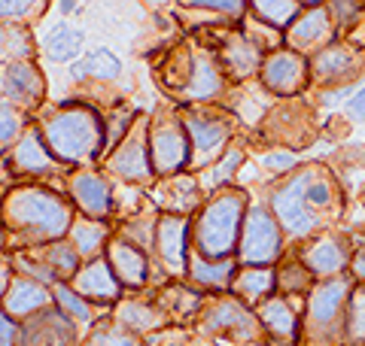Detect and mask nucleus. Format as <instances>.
<instances>
[{"label":"nucleus","instance_id":"nucleus-28","mask_svg":"<svg viewBox=\"0 0 365 346\" xmlns=\"http://www.w3.org/2000/svg\"><path fill=\"white\" fill-rule=\"evenodd\" d=\"M122 70V64H119V58L107 52V49H95V52H88L83 61H79L73 67V76L76 79H83V76H101V79H116Z\"/></svg>","mask_w":365,"mask_h":346},{"label":"nucleus","instance_id":"nucleus-18","mask_svg":"<svg viewBox=\"0 0 365 346\" xmlns=\"http://www.w3.org/2000/svg\"><path fill=\"white\" fill-rule=\"evenodd\" d=\"M76 292L86 298H95V301H113L119 295V283L116 276L110 273V264L104 258L86 264V271H79L76 276Z\"/></svg>","mask_w":365,"mask_h":346},{"label":"nucleus","instance_id":"nucleus-8","mask_svg":"<svg viewBox=\"0 0 365 346\" xmlns=\"http://www.w3.org/2000/svg\"><path fill=\"white\" fill-rule=\"evenodd\" d=\"M287 43L292 52H323L326 46L335 43V21L326 6H311L287 28Z\"/></svg>","mask_w":365,"mask_h":346},{"label":"nucleus","instance_id":"nucleus-29","mask_svg":"<svg viewBox=\"0 0 365 346\" xmlns=\"http://www.w3.org/2000/svg\"><path fill=\"white\" fill-rule=\"evenodd\" d=\"M79 49H83V31H76L71 25H61L52 28V33L46 37V52L55 61H67V58H73Z\"/></svg>","mask_w":365,"mask_h":346},{"label":"nucleus","instance_id":"nucleus-13","mask_svg":"<svg viewBox=\"0 0 365 346\" xmlns=\"http://www.w3.org/2000/svg\"><path fill=\"white\" fill-rule=\"evenodd\" d=\"M259 328L256 313H250L244 304L237 301H220L204 313V331H235L237 337L250 340Z\"/></svg>","mask_w":365,"mask_h":346},{"label":"nucleus","instance_id":"nucleus-40","mask_svg":"<svg viewBox=\"0 0 365 346\" xmlns=\"http://www.w3.org/2000/svg\"><path fill=\"white\" fill-rule=\"evenodd\" d=\"M88 346H137V340L125 331H98Z\"/></svg>","mask_w":365,"mask_h":346},{"label":"nucleus","instance_id":"nucleus-7","mask_svg":"<svg viewBox=\"0 0 365 346\" xmlns=\"http://www.w3.org/2000/svg\"><path fill=\"white\" fill-rule=\"evenodd\" d=\"M311 79V64L307 58L292 49H274L262 61V83L274 95H295Z\"/></svg>","mask_w":365,"mask_h":346},{"label":"nucleus","instance_id":"nucleus-21","mask_svg":"<svg viewBox=\"0 0 365 346\" xmlns=\"http://www.w3.org/2000/svg\"><path fill=\"white\" fill-rule=\"evenodd\" d=\"M73 194H76V204L83 206L88 216H104L110 213V189L104 186V179L91 177H76L73 179Z\"/></svg>","mask_w":365,"mask_h":346},{"label":"nucleus","instance_id":"nucleus-27","mask_svg":"<svg viewBox=\"0 0 365 346\" xmlns=\"http://www.w3.org/2000/svg\"><path fill=\"white\" fill-rule=\"evenodd\" d=\"M13 158H16V167H21V170H31V173L49 170V152H46V146H43L37 131H31V134L21 137Z\"/></svg>","mask_w":365,"mask_h":346},{"label":"nucleus","instance_id":"nucleus-23","mask_svg":"<svg viewBox=\"0 0 365 346\" xmlns=\"http://www.w3.org/2000/svg\"><path fill=\"white\" fill-rule=\"evenodd\" d=\"M110 261H113V268H116L119 280L125 285H140L146 280V258L134 246H128V243H113Z\"/></svg>","mask_w":365,"mask_h":346},{"label":"nucleus","instance_id":"nucleus-26","mask_svg":"<svg viewBox=\"0 0 365 346\" xmlns=\"http://www.w3.org/2000/svg\"><path fill=\"white\" fill-rule=\"evenodd\" d=\"M192 70H195V76L189 79V98H213L220 95L222 88V76H220V67L213 64V58H198L195 64H192Z\"/></svg>","mask_w":365,"mask_h":346},{"label":"nucleus","instance_id":"nucleus-41","mask_svg":"<svg viewBox=\"0 0 365 346\" xmlns=\"http://www.w3.org/2000/svg\"><path fill=\"white\" fill-rule=\"evenodd\" d=\"M58 301H61V307H67L73 316H79V319H88V307L79 301V298L73 295V292H67V288H58Z\"/></svg>","mask_w":365,"mask_h":346},{"label":"nucleus","instance_id":"nucleus-15","mask_svg":"<svg viewBox=\"0 0 365 346\" xmlns=\"http://www.w3.org/2000/svg\"><path fill=\"white\" fill-rule=\"evenodd\" d=\"M4 91H6L9 100L25 103V107H34V103L43 98V79H40V73L34 70L31 64L13 61L6 67V73H4Z\"/></svg>","mask_w":365,"mask_h":346},{"label":"nucleus","instance_id":"nucleus-20","mask_svg":"<svg viewBox=\"0 0 365 346\" xmlns=\"http://www.w3.org/2000/svg\"><path fill=\"white\" fill-rule=\"evenodd\" d=\"M247 4L253 6V16L262 21V25H268L274 31L289 28L292 21L302 16L299 0H247Z\"/></svg>","mask_w":365,"mask_h":346},{"label":"nucleus","instance_id":"nucleus-48","mask_svg":"<svg viewBox=\"0 0 365 346\" xmlns=\"http://www.w3.org/2000/svg\"><path fill=\"white\" fill-rule=\"evenodd\" d=\"M73 6H76V0H61V13H73Z\"/></svg>","mask_w":365,"mask_h":346},{"label":"nucleus","instance_id":"nucleus-33","mask_svg":"<svg viewBox=\"0 0 365 346\" xmlns=\"http://www.w3.org/2000/svg\"><path fill=\"white\" fill-rule=\"evenodd\" d=\"M311 271L304 268V264H287V268H280V288H287V292H304L307 285H311Z\"/></svg>","mask_w":365,"mask_h":346},{"label":"nucleus","instance_id":"nucleus-9","mask_svg":"<svg viewBox=\"0 0 365 346\" xmlns=\"http://www.w3.org/2000/svg\"><path fill=\"white\" fill-rule=\"evenodd\" d=\"M350 258H353V246L347 243V237H338V234L314 237L299 256V261L307 271L314 276H326V280L344 273L350 268Z\"/></svg>","mask_w":365,"mask_h":346},{"label":"nucleus","instance_id":"nucleus-6","mask_svg":"<svg viewBox=\"0 0 365 346\" xmlns=\"http://www.w3.org/2000/svg\"><path fill=\"white\" fill-rule=\"evenodd\" d=\"M274 216H277L280 228L292 237H311L314 231L326 222V216H319L304 198L302 173L292 177L287 186L277 189V194H274Z\"/></svg>","mask_w":365,"mask_h":346},{"label":"nucleus","instance_id":"nucleus-12","mask_svg":"<svg viewBox=\"0 0 365 346\" xmlns=\"http://www.w3.org/2000/svg\"><path fill=\"white\" fill-rule=\"evenodd\" d=\"M189 155V134L177 122L158 125L153 134V164L158 173H174L186 164Z\"/></svg>","mask_w":365,"mask_h":346},{"label":"nucleus","instance_id":"nucleus-11","mask_svg":"<svg viewBox=\"0 0 365 346\" xmlns=\"http://www.w3.org/2000/svg\"><path fill=\"white\" fill-rule=\"evenodd\" d=\"M182 128H186L192 146H195V164H210L228 140V122L220 115H189Z\"/></svg>","mask_w":365,"mask_h":346},{"label":"nucleus","instance_id":"nucleus-25","mask_svg":"<svg viewBox=\"0 0 365 346\" xmlns=\"http://www.w3.org/2000/svg\"><path fill=\"white\" fill-rule=\"evenodd\" d=\"M235 276V261L232 258H192V280L210 288H225Z\"/></svg>","mask_w":365,"mask_h":346},{"label":"nucleus","instance_id":"nucleus-5","mask_svg":"<svg viewBox=\"0 0 365 346\" xmlns=\"http://www.w3.org/2000/svg\"><path fill=\"white\" fill-rule=\"evenodd\" d=\"M241 261L250 268H262L271 264L274 258H280L283 252V234H280V222L277 216H271L268 210H250L244 216V228H241Z\"/></svg>","mask_w":365,"mask_h":346},{"label":"nucleus","instance_id":"nucleus-37","mask_svg":"<svg viewBox=\"0 0 365 346\" xmlns=\"http://www.w3.org/2000/svg\"><path fill=\"white\" fill-rule=\"evenodd\" d=\"M122 319L128 322V325L134 331H146V328H153L158 325V313H146V307H128V310H122Z\"/></svg>","mask_w":365,"mask_h":346},{"label":"nucleus","instance_id":"nucleus-24","mask_svg":"<svg viewBox=\"0 0 365 346\" xmlns=\"http://www.w3.org/2000/svg\"><path fill=\"white\" fill-rule=\"evenodd\" d=\"M46 304H49V292L31 280H16L6 295V307H9V313H16V316H25L31 310H40Z\"/></svg>","mask_w":365,"mask_h":346},{"label":"nucleus","instance_id":"nucleus-17","mask_svg":"<svg viewBox=\"0 0 365 346\" xmlns=\"http://www.w3.org/2000/svg\"><path fill=\"white\" fill-rule=\"evenodd\" d=\"M186 219L182 216H162L158 219V252L165 256L168 268H186Z\"/></svg>","mask_w":365,"mask_h":346},{"label":"nucleus","instance_id":"nucleus-19","mask_svg":"<svg viewBox=\"0 0 365 346\" xmlns=\"http://www.w3.org/2000/svg\"><path fill=\"white\" fill-rule=\"evenodd\" d=\"M73 340V328L61 313H40L28 328V346H67Z\"/></svg>","mask_w":365,"mask_h":346},{"label":"nucleus","instance_id":"nucleus-39","mask_svg":"<svg viewBox=\"0 0 365 346\" xmlns=\"http://www.w3.org/2000/svg\"><path fill=\"white\" fill-rule=\"evenodd\" d=\"M237 164H241V152H228L225 158H222V164H216L213 167V186H225L228 179H232V173L237 170Z\"/></svg>","mask_w":365,"mask_h":346},{"label":"nucleus","instance_id":"nucleus-34","mask_svg":"<svg viewBox=\"0 0 365 346\" xmlns=\"http://www.w3.org/2000/svg\"><path fill=\"white\" fill-rule=\"evenodd\" d=\"M186 6L192 9H210V13H222V16H244L247 9V0H182Z\"/></svg>","mask_w":365,"mask_h":346},{"label":"nucleus","instance_id":"nucleus-43","mask_svg":"<svg viewBox=\"0 0 365 346\" xmlns=\"http://www.w3.org/2000/svg\"><path fill=\"white\" fill-rule=\"evenodd\" d=\"M347 115L353 122H365V88L353 91V98L347 100Z\"/></svg>","mask_w":365,"mask_h":346},{"label":"nucleus","instance_id":"nucleus-16","mask_svg":"<svg viewBox=\"0 0 365 346\" xmlns=\"http://www.w3.org/2000/svg\"><path fill=\"white\" fill-rule=\"evenodd\" d=\"M262 61V49L247 37V33H232L222 46V64L235 79H244L250 73H256V67Z\"/></svg>","mask_w":365,"mask_h":346},{"label":"nucleus","instance_id":"nucleus-30","mask_svg":"<svg viewBox=\"0 0 365 346\" xmlns=\"http://www.w3.org/2000/svg\"><path fill=\"white\" fill-rule=\"evenodd\" d=\"M235 288L241 292L247 301H262L271 288H274V273L268 268H247L235 276Z\"/></svg>","mask_w":365,"mask_h":346},{"label":"nucleus","instance_id":"nucleus-4","mask_svg":"<svg viewBox=\"0 0 365 346\" xmlns=\"http://www.w3.org/2000/svg\"><path fill=\"white\" fill-rule=\"evenodd\" d=\"M350 280L347 276H332V280L319 283L311 292L307 301V325L317 340H332L344 337V307L350 295Z\"/></svg>","mask_w":365,"mask_h":346},{"label":"nucleus","instance_id":"nucleus-50","mask_svg":"<svg viewBox=\"0 0 365 346\" xmlns=\"http://www.w3.org/2000/svg\"><path fill=\"white\" fill-rule=\"evenodd\" d=\"M0 292H4V273H0Z\"/></svg>","mask_w":365,"mask_h":346},{"label":"nucleus","instance_id":"nucleus-46","mask_svg":"<svg viewBox=\"0 0 365 346\" xmlns=\"http://www.w3.org/2000/svg\"><path fill=\"white\" fill-rule=\"evenodd\" d=\"M13 322H9L4 313H0V346H13Z\"/></svg>","mask_w":365,"mask_h":346},{"label":"nucleus","instance_id":"nucleus-42","mask_svg":"<svg viewBox=\"0 0 365 346\" xmlns=\"http://www.w3.org/2000/svg\"><path fill=\"white\" fill-rule=\"evenodd\" d=\"M16 131H19V119H16V112L0 107V146H4V143H6Z\"/></svg>","mask_w":365,"mask_h":346},{"label":"nucleus","instance_id":"nucleus-44","mask_svg":"<svg viewBox=\"0 0 365 346\" xmlns=\"http://www.w3.org/2000/svg\"><path fill=\"white\" fill-rule=\"evenodd\" d=\"M265 167H271V170H292L295 167V155L292 152H271L265 158Z\"/></svg>","mask_w":365,"mask_h":346},{"label":"nucleus","instance_id":"nucleus-36","mask_svg":"<svg viewBox=\"0 0 365 346\" xmlns=\"http://www.w3.org/2000/svg\"><path fill=\"white\" fill-rule=\"evenodd\" d=\"M43 0H0V19L13 21V19H25L37 9Z\"/></svg>","mask_w":365,"mask_h":346},{"label":"nucleus","instance_id":"nucleus-49","mask_svg":"<svg viewBox=\"0 0 365 346\" xmlns=\"http://www.w3.org/2000/svg\"><path fill=\"white\" fill-rule=\"evenodd\" d=\"M143 4H150V6H165L168 0H143Z\"/></svg>","mask_w":365,"mask_h":346},{"label":"nucleus","instance_id":"nucleus-35","mask_svg":"<svg viewBox=\"0 0 365 346\" xmlns=\"http://www.w3.org/2000/svg\"><path fill=\"white\" fill-rule=\"evenodd\" d=\"M73 237H76V246H79V252H86V256H91V252L98 249L101 240H104V228L95 225V222H79Z\"/></svg>","mask_w":365,"mask_h":346},{"label":"nucleus","instance_id":"nucleus-3","mask_svg":"<svg viewBox=\"0 0 365 346\" xmlns=\"http://www.w3.org/2000/svg\"><path fill=\"white\" fill-rule=\"evenodd\" d=\"M46 140L58 158L86 161L101 146V122L91 110H64L46 125Z\"/></svg>","mask_w":365,"mask_h":346},{"label":"nucleus","instance_id":"nucleus-47","mask_svg":"<svg viewBox=\"0 0 365 346\" xmlns=\"http://www.w3.org/2000/svg\"><path fill=\"white\" fill-rule=\"evenodd\" d=\"M299 4H302V6H307V9H311V6H326L329 0H299Z\"/></svg>","mask_w":365,"mask_h":346},{"label":"nucleus","instance_id":"nucleus-22","mask_svg":"<svg viewBox=\"0 0 365 346\" xmlns=\"http://www.w3.org/2000/svg\"><path fill=\"white\" fill-rule=\"evenodd\" d=\"M344 343L365 346V283H356L344 307Z\"/></svg>","mask_w":365,"mask_h":346},{"label":"nucleus","instance_id":"nucleus-45","mask_svg":"<svg viewBox=\"0 0 365 346\" xmlns=\"http://www.w3.org/2000/svg\"><path fill=\"white\" fill-rule=\"evenodd\" d=\"M350 273L356 276V283H365V243H359L353 249V258H350Z\"/></svg>","mask_w":365,"mask_h":346},{"label":"nucleus","instance_id":"nucleus-31","mask_svg":"<svg viewBox=\"0 0 365 346\" xmlns=\"http://www.w3.org/2000/svg\"><path fill=\"white\" fill-rule=\"evenodd\" d=\"M113 170L122 173V177H128V179L146 177V173H150V167L143 164V149H140V143H128V146H125L122 152L113 158Z\"/></svg>","mask_w":365,"mask_h":346},{"label":"nucleus","instance_id":"nucleus-1","mask_svg":"<svg viewBox=\"0 0 365 346\" xmlns=\"http://www.w3.org/2000/svg\"><path fill=\"white\" fill-rule=\"evenodd\" d=\"M6 222L31 240H52L61 237L71 225V210L52 192L19 189L6 201Z\"/></svg>","mask_w":365,"mask_h":346},{"label":"nucleus","instance_id":"nucleus-10","mask_svg":"<svg viewBox=\"0 0 365 346\" xmlns=\"http://www.w3.org/2000/svg\"><path fill=\"white\" fill-rule=\"evenodd\" d=\"M362 70V58L353 46L332 43L323 52L314 55L311 61V76L319 85H344Z\"/></svg>","mask_w":365,"mask_h":346},{"label":"nucleus","instance_id":"nucleus-14","mask_svg":"<svg viewBox=\"0 0 365 346\" xmlns=\"http://www.w3.org/2000/svg\"><path fill=\"white\" fill-rule=\"evenodd\" d=\"M259 325H265L271 331L274 340H280L283 346H292L299 337V316L295 310L283 301V298H268L259 307Z\"/></svg>","mask_w":365,"mask_h":346},{"label":"nucleus","instance_id":"nucleus-2","mask_svg":"<svg viewBox=\"0 0 365 346\" xmlns=\"http://www.w3.org/2000/svg\"><path fill=\"white\" fill-rule=\"evenodd\" d=\"M244 192H222L213 198L198 219L195 243L204 258H228L235 243L241 240L244 225Z\"/></svg>","mask_w":365,"mask_h":346},{"label":"nucleus","instance_id":"nucleus-38","mask_svg":"<svg viewBox=\"0 0 365 346\" xmlns=\"http://www.w3.org/2000/svg\"><path fill=\"white\" fill-rule=\"evenodd\" d=\"M52 264L55 271H61V273H71L76 268V258H73V249L71 246H52L49 249V258H46Z\"/></svg>","mask_w":365,"mask_h":346},{"label":"nucleus","instance_id":"nucleus-32","mask_svg":"<svg viewBox=\"0 0 365 346\" xmlns=\"http://www.w3.org/2000/svg\"><path fill=\"white\" fill-rule=\"evenodd\" d=\"M326 9H329V16H332L335 28H353L362 19V4L359 0H329Z\"/></svg>","mask_w":365,"mask_h":346}]
</instances>
